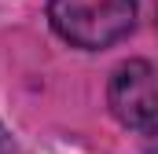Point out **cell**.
<instances>
[{
  "label": "cell",
  "mask_w": 158,
  "mask_h": 154,
  "mask_svg": "<svg viewBox=\"0 0 158 154\" xmlns=\"http://www.w3.org/2000/svg\"><path fill=\"white\" fill-rule=\"evenodd\" d=\"M143 154H158V117L143 125Z\"/></svg>",
  "instance_id": "3"
},
{
  "label": "cell",
  "mask_w": 158,
  "mask_h": 154,
  "mask_svg": "<svg viewBox=\"0 0 158 154\" xmlns=\"http://www.w3.org/2000/svg\"><path fill=\"white\" fill-rule=\"evenodd\" d=\"M48 18L66 44L99 51L132 33L136 0H52Z\"/></svg>",
  "instance_id": "1"
},
{
  "label": "cell",
  "mask_w": 158,
  "mask_h": 154,
  "mask_svg": "<svg viewBox=\"0 0 158 154\" xmlns=\"http://www.w3.org/2000/svg\"><path fill=\"white\" fill-rule=\"evenodd\" d=\"M107 103L121 125L143 128L151 117H158V70L143 59L118 66L107 88Z\"/></svg>",
  "instance_id": "2"
},
{
  "label": "cell",
  "mask_w": 158,
  "mask_h": 154,
  "mask_svg": "<svg viewBox=\"0 0 158 154\" xmlns=\"http://www.w3.org/2000/svg\"><path fill=\"white\" fill-rule=\"evenodd\" d=\"M0 154H11V140H7V132H4V125H0Z\"/></svg>",
  "instance_id": "4"
}]
</instances>
